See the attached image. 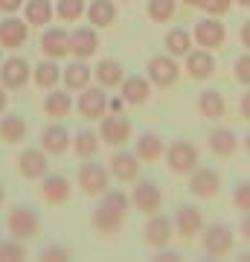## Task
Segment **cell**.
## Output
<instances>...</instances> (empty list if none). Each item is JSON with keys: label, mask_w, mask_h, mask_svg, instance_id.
<instances>
[{"label": "cell", "mask_w": 250, "mask_h": 262, "mask_svg": "<svg viewBox=\"0 0 250 262\" xmlns=\"http://www.w3.org/2000/svg\"><path fill=\"white\" fill-rule=\"evenodd\" d=\"M99 122H102L99 137H102V143H105V146H111V149L125 146V143L131 140V134H134L131 120H128V117H122V114H111V111H108Z\"/></svg>", "instance_id": "13"}, {"label": "cell", "mask_w": 250, "mask_h": 262, "mask_svg": "<svg viewBox=\"0 0 250 262\" xmlns=\"http://www.w3.org/2000/svg\"><path fill=\"white\" fill-rule=\"evenodd\" d=\"M122 105H125V99H122V96H117V99H108V111H111V114H120Z\"/></svg>", "instance_id": "46"}, {"label": "cell", "mask_w": 250, "mask_h": 262, "mask_svg": "<svg viewBox=\"0 0 250 262\" xmlns=\"http://www.w3.org/2000/svg\"><path fill=\"white\" fill-rule=\"evenodd\" d=\"M99 53V29L96 27H76L70 29V56L73 58H93Z\"/></svg>", "instance_id": "20"}, {"label": "cell", "mask_w": 250, "mask_h": 262, "mask_svg": "<svg viewBox=\"0 0 250 262\" xmlns=\"http://www.w3.org/2000/svg\"><path fill=\"white\" fill-rule=\"evenodd\" d=\"M239 134L233 128H224V125H218V128H213L210 134H207V149L213 151L215 158H233L236 155V149H239Z\"/></svg>", "instance_id": "26"}, {"label": "cell", "mask_w": 250, "mask_h": 262, "mask_svg": "<svg viewBox=\"0 0 250 262\" xmlns=\"http://www.w3.org/2000/svg\"><path fill=\"white\" fill-rule=\"evenodd\" d=\"M84 18L96 29L111 27L113 20H117V0H90L87 9H84Z\"/></svg>", "instance_id": "30"}, {"label": "cell", "mask_w": 250, "mask_h": 262, "mask_svg": "<svg viewBox=\"0 0 250 262\" xmlns=\"http://www.w3.org/2000/svg\"><path fill=\"white\" fill-rule=\"evenodd\" d=\"M163 151H166V143L160 140L154 131H143L134 140V155L140 158V163H157L163 160Z\"/></svg>", "instance_id": "27"}, {"label": "cell", "mask_w": 250, "mask_h": 262, "mask_svg": "<svg viewBox=\"0 0 250 262\" xmlns=\"http://www.w3.org/2000/svg\"><path fill=\"white\" fill-rule=\"evenodd\" d=\"M70 146H73V134L67 131L64 122L53 120L44 131H41V149H44L50 158H61V155H67Z\"/></svg>", "instance_id": "16"}, {"label": "cell", "mask_w": 250, "mask_h": 262, "mask_svg": "<svg viewBox=\"0 0 250 262\" xmlns=\"http://www.w3.org/2000/svg\"><path fill=\"white\" fill-rule=\"evenodd\" d=\"M27 259V248L20 239L9 236V239H0V262H20Z\"/></svg>", "instance_id": "38"}, {"label": "cell", "mask_w": 250, "mask_h": 262, "mask_svg": "<svg viewBox=\"0 0 250 262\" xmlns=\"http://www.w3.org/2000/svg\"><path fill=\"white\" fill-rule=\"evenodd\" d=\"M146 12L154 24H169L177 12V0H148Z\"/></svg>", "instance_id": "36"}, {"label": "cell", "mask_w": 250, "mask_h": 262, "mask_svg": "<svg viewBox=\"0 0 250 262\" xmlns=\"http://www.w3.org/2000/svg\"><path fill=\"white\" fill-rule=\"evenodd\" d=\"M32 79V64L24 56H9L0 61V84L6 91H20Z\"/></svg>", "instance_id": "12"}, {"label": "cell", "mask_w": 250, "mask_h": 262, "mask_svg": "<svg viewBox=\"0 0 250 262\" xmlns=\"http://www.w3.org/2000/svg\"><path fill=\"white\" fill-rule=\"evenodd\" d=\"M163 47H166L169 56L184 58L186 53L192 50V29H186V27H175V29H169L166 38H163Z\"/></svg>", "instance_id": "35"}, {"label": "cell", "mask_w": 250, "mask_h": 262, "mask_svg": "<svg viewBox=\"0 0 250 262\" xmlns=\"http://www.w3.org/2000/svg\"><path fill=\"white\" fill-rule=\"evenodd\" d=\"M6 105H9V91L0 84V114H6Z\"/></svg>", "instance_id": "47"}, {"label": "cell", "mask_w": 250, "mask_h": 262, "mask_svg": "<svg viewBox=\"0 0 250 262\" xmlns=\"http://www.w3.org/2000/svg\"><path fill=\"white\" fill-rule=\"evenodd\" d=\"M99 146H102L99 131L82 128V131H76V134H73V146H70V149L76 151V158H79V160H90V158H96Z\"/></svg>", "instance_id": "34"}, {"label": "cell", "mask_w": 250, "mask_h": 262, "mask_svg": "<svg viewBox=\"0 0 250 262\" xmlns=\"http://www.w3.org/2000/svg\"><path fill=\"white\" fill-rule=\"evenodd\" d=\"M233 76H236V82L239 84L250 88V53L236 56V61H233Z\"/></svg>", "instance_id": "40"}, {"label": "cell", "mask_w": 250, "mask_h": 262, "mask_svg": "<svg viewBox=\"0 0 250 262\" xmlns=\"http://www.w3.org/2000/svg\"><path fill=\"white\" fill-rule=\"evenodd\" d=\"M177 3H184V6H189V9H201L204 0H177Z\"/></svg>", "instance_id": "50"}, {"label": "cell", "mask_w": 250, "mask_h": 262, "mask_svg": "<svg viewBox=\"0 0 250 262\" xmlns=\"http://www.w3.org/2000/svg\"><path fill=\"white\" fill-rule=\"evenodd\" d=\"M241 236L250 242V213H244V219H241Z\"/></svg>", "instance_id": "48"}, {"label": "cell", "mask_w": 250, "mask_h": 262, "mask_svg": "<svg viewBox=\"0 0 250 262\" xmlns=\"http://www.w3.org/2000/svg\"><path fill=\"white\" fill-rule=\"evenodd\" d=\"M70 195H73V184H70L67 175H61V172H47L44 178H41V198L50 207L67 204Z\"/></svg>", "instance_id": "15"}, {"label": "cell", "mask_w": 250, "mask_h": 262, "mask_svg": "<svg viewBox=\"0 0 250 262\" xmlns=\"http://www.w3.org/2000/svg\"><path fill=\"white\" fill-rule=\"evenodd\" d=\"M239 38H241V47L244 50H250V18L241 24V29H239Z\"/></svg>", "instance_id": "45"}, {"label": "cell", "mask_w": 250, "mask_h": 262, "mask_svg": "<svg viewBox=\"0 0 250 262\" xmlns=\"http://www.w3.org/2000/svg\"><path fill=\"white\" fill-rule=\"evenodd\" d=\"M236 6H241V9H250V0H233Z\"/></svg>", "instance_id": "51"}, {"label": "cell", "mask_w": 250, "mask_h": 262, "mask_svg": "<svg viewBox=\"0 0 250 262\" xmlns=\"http://www.w3.org/2000/svg\"><path fill=\"white\" fill-rule=\"evenodd\" d=\"M186 178H189L186 189H189L195 198H204V201L218 195V192H221V184H224L221 175H218L213 166H195Z\"/></svg>", "instance_id": "11"}, {"label": "cell", "mask_w": 250, "mask_h": 262, "mask_svg": "<svg viewBox=\"0 0 250 262\" xmlns=\"http://www.w3.org/2000/svg\"><path fill=\"white\" fill-rule=\"evenodd\" d=\"M3 201H6V189H3V184H0V207H3Z\"/></svg>", "instance_id": "53"}, {"label": "cell", "mask_w": 250, "mask_h": 262, "mask_svg": "<svg viewBox=\"0 0 250 262\" xmlns=\"http://www.w3.org/2000/svg\"><path fill=\"white\" fill-rule=\"evenodd\" d=\"M198 111H201V117H207V120H224V114H227V99H224L221 91L207 88L204 94L198 96Z\"/></svg>", "instance_id": "33"}, {"label": "cell", "mask_w": 250, "mask_h": 262, "mask_svg": "<svg viewBox=\"0 0 250 262\" xmlns=\"http://www.w3.org/2000/svg\"><path fill=\"white\" fill-rule=\"evenodd\" d=\"M0 61H3V47H0Z\"/></svg>", "instance_id": "54"}, {"label": "cell", "mask_w": 250, "mask_h": 262, "mask_svg": "<svg viewBox=\"0 0 250 262\" xmlns=\"http://www.w3.org/2000/svg\"><path fill=\"white\" fill-rule=\"evenodd\" d=\"M122 79H125V67H122L117 58H102L99 64L93 67V82L102 84L105 91H111V88H120Z\"/></svg>", "instance_id": "29"}, {"label": "cell", "mask_w": 250, "mask_h": 262, "mask_svg": "<svg viewBox=\"0 0 250 262\" xmlns=\"http://www.w3.org/2000/svg\"><path fill=\"white\" fill-rule=\"evenodd\" d=\"M233 207L239 213H250V178L247 181H239L233 187Z\"/></svg>", "instance_id": "39"}, {"label": "cell", "mask_w": 250, "mask_h": 262, "mask_svg": "<svg viewBox=\"0 0 250 262\" xmlns=\"http://www.w3.org/2000/svg\"><path fill=\"white\" fill-rule=\"evenodd\" d=\"M233 245H236V236H233V227L224 225V222H210L201 233V248L210 259H224L233 253Z\"/></svg>", "instance_id": "3"}, {"label": "cell", "mask_w": 250, "mask_h": 262, "mask_svg": "<svg viewBox=\"0 0 250 262\" xmlns=\"http://www.w3.org/2000/svg\"><path fill=\"white\" fill-rule=\"evenodd\" d=\"M108 169H111V178L122 181V184H134V181L140 178L143 163H140V158L134 155V151H128V149H122V146H120V149L111 155Z\"/></svg>", "instance_id": "18"}, {"label": "cell", "mask_w": 250, "mask_h": 262, "mask_svg": "<svg viewBox=\"0 0 250 262\" xmlns=\"http://www.w3.org/2000/svg\"><path fill=\"white\" fill-rule=\"evenodd\" d=\"M24 3H27V0H0V12H3V15H18V12L24 9Z\"/></svg>", "instance_id": "43"}, {"label": "cell", "mask_w": 250, "mask_h": 262, "mask_svg": "<svg viewBox=\"0 0 250 262\" xmlns=\"http://www.w3.org/2000/svg\"><path fill=\"white\" fill-rule=\"evenodd\" d=\"M172 233H175V225L166 213H154L146 215V225H143V242L151 248V251H160V248H169L172 245Z\"/></svg>", "instance_id": "8"}, {"label": "cell", "mask_w": 250, "mask_h": 262, "mask_svg": "<svg viewBox=\"0 0 250 262\" xmlns=\"http://www.w3.org/2000/svg\"><path fill=\"white\" fill-rule=\"evenodd\" d=\"M41 53L47 58H56V61L67 58L70 56V29L44 27V32H41Z\"/></svg>", "instance_id": "22"}, {"label": "cell", "mask_w": 250, "mask_h": 262, "mask_svg": "<svg viewBox=\"0 0 250 262\" xmlns=\"http://www.w3.org/2000/svg\"><path fill=\"white\" fill-rule=\"evenodd\" d=\"M32 82L41 88V91H50V88H58L61 82V67H58L56 58H41L35 67H32Z\"/></svg>", "instance_id": "32"}, {"label": "cell", "mask_w": 250, "mask_h": 262, "mask_svg": "<svg viewBox=\"0 0 250 262\" xmlns=\"http://www.w3.org/2000/svg\"><path fill=\"white\" fill-rule=\"evenodd\" d=\"M157 259H177V253H175V251H166V248H160V251H157Z\"/></svg>", "instance_id": "49"}, {"label": "cell", "mask_w": 250, "mask_h": 262, "mask_svg": "<svg viewBox=\"0 0 250 262\" xmlns=\"http://www.w3.org/2000/svg\"><path fill=\"white\" fill-rule=\"evenodd\" d=\"M76 181H79V187H82L84 195H93L99 198L102 192L111 189V169H105L102 163H96V160H84L79 172H76Z\"/></svg>", "instance_id": "4"}, {"label": "cell", "mask_w": 250, "mask_h": 262, "mask_svg": "<svg viewBox=\"0 0 250 262\" xmlns=\"http://www.w3.org/2000/svg\"><path fill=\"white\" fill-rule=\"evenodd\" d=\"M151 88L154 84L148 82V76L143 73H131L122 79L120 84V96L125 99V105H146L151 99Z\"/></svg>", "instance_id": "24"}, {"label": "cell", "mask_w": 250, "mask_h": 262, "mask_svg": "<svg viewBox=\"0 0 250 262\" xmlns=\"http://www.w3.org/2000/svg\"><path fill=\"white\" fill-rule=\"evenodd\" d=\"M120 3H128V0H120Z\"/></svg>", "instance_id": "55"}, {"label": "cell", "mask_w": 250, "mask_h": 262, "mask_svg": "<svg viewBox=\"0 0 250 262\" xmlns=\"http://www.w3.org/2000/svg\"><path fill=\"white\" fill-rule=\"evenodd\" d=\"M6 230H9V236H15L20 242H29V239H35L41 233V215H38L35 207L15 204L6 213Z\"/></svg>", "instance_id": "2"}, {"label": "cell", "mask_w": 250, "mask_h": 262, "mask_svg": "<svg viewBox=\"0 0 250 262\" xmlns=\"http://www.w3.org/2000/svg\"><path fill=\"white\" fill-rule=\"evenodd\" d=\"M18 169L27 181H41L47 172H50V155H47L41 146H29V149L20 151Z\"/></svg>", "instance_id": "19"}, {"label": "cell", "mask_w": 250, "mask_h": 262, "mask_svg": "<svg viewBox=\"0 0 250 262\" xmlns=\"http://www.w3.org/2000/svg\"><path fill=\"white\" fill-rule=\"evenodd\" d=\"M61 84H64L67 91H84V88H90L93 84V67L84 61V58H73L67 67H61Z\"/></svg>", "instance_id": "23"}, {"label": "cell", "mask_w": 250, "mask_h": 262, "mask_svg": "<svg viewBox=\"0 0 250 262\" xmlns=\"http://www.w3.org/2000/svg\"><path fill=\"white\" fill-rule=\"evenodd\" d=\"M241 143H244V151H247V155H250V131H247V134H244V140H241Z\"/></svg>", "instance_id": "52"}, {"label": "cell", "mask_w": 250, "mask_h": 262, "mask_svg": "<svg viewBox=\"0 0 250 262\" xmlns=\"http://www.w3.org/2000/svg\"><path fill=\"white\" fill-rule=\"evenodd\" d=\"M84 9H87V3L84 0H56V15L64 24H76V20L84 18Z\"/></svg>", "instance_id": "37"}, {"label": "cell", "mask_w": 250, "mask_h": 262, "mask_svg": "<svg viewBox=\"0 0 250 262\" xmlns=\"http://www.w3.org/2000/svg\"><path fill=\"white\" fill-rule=\"evenodd\" d=\"M146 73H148V82L154 84V88H172V84L180 79V64H177L175 56H169V53H160V56H151L146 64Z\"/></svg>", "instance_id": "7"}, {"label": "cell", "mask_w": 250, "mask_h": 262, "mask_svg": "<svg viewBox=\"0 0 250 262\" xmlns=\"http://www.w3.org/2000/svg\"><path fill=\"white\" fill-rule=\"evenodd\" d=\"M108 91H105L102 84H90V88H84L79 91V102H76V111L79 117L84 120H102L105 114H108Z\"/></svg>", "instance_id": "10"}, {"label": "cell", "mask_w": 250, "mask_h": 262, "mask_svg": "<svg viewBox=\"0 0 250 262\" xmlns=\"http://www.w3.org/2000/svg\"><path fill=\"white\" fill-rule=\"evenodd\" d=\"M172 225H175V233L180 239H195V236L204 233L207 227V215L201 207L195 204H180L175 210V219H172Z\"/></svg>", "instance_id": "9"}, {"label": "cell", "mask_w": 250, "mask_h": 262, "mask_svg": "<svg viewBox=\"0 0 250 262\" xmlns=\"http://www.w3.org/2000/svg\"><path fill=\"white\" fill-rule=\"evenodd\" d=\"M192 38L198 47L204 50H218L227 41V27L221 24V18H213V15H207V18H201L198 24H195L192 29Z\"/></svg>", "instance_id": "14"}, {"label": "cell", "mask_w": 250, "mask_h": 262, "mask_svg": "<svg viewBox=\"0 0 250 262\" xmlns=\"http://www.w3.org/2000/svg\"><path fill=\"white\" fill-rule=\"evenodd\" d=\"M41 259H56V262H61V259H70V253H67L64 245H47L44 251H41Z\"/></svg>", "instance_id": "42"}, {"label": "cell", "mask_w": 250, "mask_h": 262, "mask_svg": "<svg viewBox=\"0 0 250 262\" xmlns=\"http://www.w3.org/2000/svg\"><path fill=\"white\" fill-rule=\"evenodd\" d=\"M131 210V198L122 189H108L99 195V204L93 207L90 227L99 236H117L125 227V215Z\"/></svg>", "instance_id": "1"}, {"label": "cell", "mask_w": 250, "mask_h": 262, "mask_svg": "<svg viewBox=\"0 0 250 262\" xmlns=\"http://www.w3.org/2000/svg\"><path fill=\"white\" fill-rule=\"evenodd\" d=\"M128 198H131V207L143 215H154V213H160V207H163V189H160L157 181L137 178Z\"/></svg>", "instance_id": "6"}, {"label": "cell", "mask_w": 250, "mask_h": 262, "mask_svg": "<svg viewBox=\"0 0 250 262\" xmlns=\"http://www.w3.org/2000/svg\"><path fill=\"white\" fill-rule=\"evenodd\" d=\"M29 38V24L20 15H3L0 18V47L20 50Z\"/></svg>", "instance_id": "17"}, {"label": "cell", "mask_w": 250, "mask_h": 262, "mask_svg": "<svg viewBox=\"0 0 250 262\" xmlns=\"http://www.w3.org/2000/svg\"><path fill=\"white\" fill-rule=\"evenodd\" d=\"M163 160H166V166L172 169L175 175H189V172L198 166L201 151H198V146L189 143V140H175V143H169L166 146Z\"/></svg>", "instance_id": "5"}, {"label": "cell", "mask_w": 250, "mask_h": 262, "mask_svg": "<svg viewBox=\"0 0 250 262\" xmlns=\"http://www.w3.org/2000/svg\"><path fill=\"white\" fill-rule=\"evenodd\" d=\"M233 6H236L233 0H204V3H201V9H204L207 15H213V18H224Z\"/></svg>", "instance_id": "41"}, {"label": "cell", "mask_w": 250, "mask_h": 262, "mask_svg": "<svg viewBox=\"0 0 250 262\" xmlns=\"http://www.w3.org/2000/svg\"><path fill=\"white\" fill-rule=\"evenodd\" d=\"M239 114H241V120L250 122V88L241 94V99H239Z\"/></svg>", "instance_id": "44"}, {"label": "cell", "mask_w": 250, "mask_h": 262, "mask_svg": "<svg viewBox=\"0 0 250 262\" xmlns=\"http://www.w3.org/2000/svg\"><path fill=\"white\" fill-rule=\"evenodd\" d=\"M29 125L20 114H0V140L6 146H20L27 140Z\"/></svg>", "instance_id": "28"}, {"label": "cell", "mask_w": 250, "mask_h": 262, "mask_svg": "<svg viewBox=\"0 0 250 262\" xmlns=\"http://www.w3.org/2000/svg\"><path fill=\"white\" fill-rule=\"evenodd\" d=\"M184 70L189 79H198V82H207L215 76V56L213 50H189L184 56Z\"/></svg>", "instance_id": "21"}, {"label": "cell", "mask_w": 250, "mask_h": 262, "mask_svg": "<svg viewBox=\"0 0 250 262\" xmlns=\"http://www.w3.org/2000/svg\"><path fill=\"white\" fill-rule=\"evenodd\" d=\"M76 108L73 102V91H67V88H50L44 96V114L50 120H64L67 114Z\"/></svg>", "instance_id": "25"}, {"label": "cell", "mask_w": 250, "mask_h": 262, "mask_svg": "<svg viewBox=\"0 0 250 262\" xmlns=\"http://www.w3.org/2000/svg\"><path fill=\"white\" fill-rule=\"evenodd\" d=\"M24 20H27L29 27H50V20L56 15V6H53V0H27L24 3Z\"/></svg>", "instance_id": "31"}]
</instances>
